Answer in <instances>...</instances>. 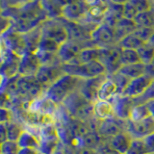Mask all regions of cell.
<instances>
[{"mask_svg":"<svg viewBox=\"0 0 154 154\" xmlns=\"http://www.w3.org/2000/svg\"><path fill=\"white\" fill-rule=\"evenodd\" d=\"M2 14L12 21L11 28L17 33L26 34L48 19L42 0H31L22 7L6 8Z\"/></svg>","mask_w":154,"mask_h":154,"instance_id":"cell-1","label":"cell"},{"mask_svg":"<svg viewBox=\"0 0 154 154\" xmlns=\"http://www.w3.org/2000/svg\"><path fill=\"white\" fill-rule=\"evenodd\" d=\"M67 114L82 122H91L96 119L94 115V103L87 99L79 90L70 94L62 103Z\"/></svg>","mask_w":154,"mask_h":154,"instance_id":"cell-2","label":"cell"},{"mask_svg":"<svg viewBox=\"0 0 154 154\" xmlns=\"http://www.w3.org/2000/svg\"><path fill=\"white\" fill-rule=\"evenodd\" d=\"M83 80L79 77L65 73L45 91V96L56 105L62 104L66 98L79 90Z\"/></svg>","mask_w":154,"mask_h":154,"instance_id":"cell-3","label":"cell"},{"mask_svg":"<svg viewBox=\"0 0 154 154\" xmlns=\"http://www.w3.org/2000/svg\"><path fill=\"white\" fill-rule=\"evenodd\" d=\"M17 96L22 100V102L32 103L38 98L42 94H45V90L38 83L35 76H20L18 75L17 80Z\"/></svg>","mask_w":154,"mask_h":154,"instance_id":"cell-4","label":"cell"},{"mask_svg":"<svg viewBox=\"0 0 154 154\" xmlns=\"http://www.w3.org/2000/svg\"><path fill=\"white\" fill-rule=\"evenodd\" d=\"M63 69L65 73L79 77L81 79H90L106 74L105 67L98 61L83 64H63Z\"/></svg>","mask_w":154,"mask_h":154,"instance_id":"cell-5","label":"cell"},{"mask_svg":"<svg viewBox=\"0 0 154 154\" xmlns=\"http://www.w3.org/2000/svg\"><path fill=\"white\" fill-rule=\"evenodd\" d=\"M91 42L94 46L104 48L118 45L119 40L115 28L108 23L102 22L91 32Z\"/></svg>","mask_w":154,"mask_h":154,"instance_id":"cell-6","label":"cell"},{"mask_svg":"<svg viewBox=\"0 0 154 154\" xmlns=\"http://www.w3.org/2000/svg\"><path fill=\"white\" fill-rule=\"evenodd\" d=\"M42 37L48 38L62 45L69 40V33L60 17L48 18L41 24Z\"/></svg>","mask_w":154,"mask_h":154,"instance_id":"cell-7","label":"cell"},{"mask_svg":"<svg viewBox=\"0 0 154 154\" xmlns=\"http://www.w3.org/2000/svg\"><path fill=\"white\" fill-rule=\"evenodd\" d=\"M126 120L120 119L116 116L104 119H97L96 131L99 134L102 142H108L119 133L125 130Z\"/></svg>","mask_w":154,"mask_h":154,"instance_id":"cell-8","label":"cell"},{"mask_svg":"<svg viewBox=\"0 0 154 154\" xmlns=\"http://www.w3.org/2000/svg\"><path fill=\"white\" fill-rule=\"evenodd\" d=\"M65 74L62 63L52 65H42L35 77L45 91Z\"/></svg>","mask_w":154,"mask_h":154,"instance_id":"cell-9","label":"cell"},{"mask_svg":"<svg viewBox=\"0 0 154 154\" xmlns=\"http://www.w3.org/2000/svg\"><path fill=\"white\" fill-rule=\"evenodd\" d=\"M125 130L133 139H146L154 133V118L151 116L140 120H126Z\"/></svg>","mask_w":154,"mask_h":154,"instance_id":"cell-10","label":"cell"},{"mask_svg":"<svg viewBox=\"0 0 154 154\" xmlns=\"http://www.w3.org/2000/svg\"><path fill=\"white\" fill-rule=\"evenodd\" d=\"M98 62L103 65L106 74L112 75L122 67L120 63V47L119 45L101 48Z\"/></svg>","mask_w":154,"mask_h":154,"instance_id":"cell-11","label":"cell"},{"mask_svg":"<svg viewBox=\"0 0 154 154\" xmlns=\"http://www.w3.org/2000/svg\"><path fill=\"white\" fill-rule=\"evenodd\" d=\"M0 38L5 47L16 55L21 57L24 53L27 52V46L23 34L17 33L10 28L7 32L0 36Z\"/></svg>","mask_w":154,"mask_h":154,"instance_id":"cell-12","label":"cell"},{"mask_svg":"<svg viewBox=\"0 0 154 154\" xmlns=\"http://www.w3.org/2000/svg\"><path fill=\"white\" fill-rule=\"evenodd\" d=\"M93 45V43L89 42H81L73 40H67L60 46V49L58 51V58H59L62 64H69L78 57L82 49Z\"/></svg>","mask_w":154,"mask_h":154,"instance_id":"cell-13","label":"cell"},{"mask_svg":"<svg viewBox=\"0 0 154 154\" xmlns=\"http://www.w3.org/2000/svg\"><path fill=\"white\" fill-rule=\"evenodd\" d=\"M89 8L90 5L86 0H76L62 10L60 17L71 22H81L85 19Z\"/></svg>","mask_w":154,"mask_h":154,"instance_id":"cell-14","label":"cell"},{"mask_svg":"<svg viewBox=\"0 0 154 154\" xmlns=\"http://www.w3.org/2000/svg\"><path fill=\"white\" fill-rule=\"evenodd\" d=\"M110 102L112 103L115 116L123 120H128L130 119L134 107L137 105L135 98L128 97L122 94L117 95Z\"/></svg>","mask_w":154,"mask_h":154,"instance_id":"cell-15","label":"cell"},{"mask_svg":"<svg viewBox=\"0 0 154 154\" xmlns=\"http://www.w3.org/2000/svg\"><path fill=\"white\" fill-rule=\"evenodd\" d=\"M108 78L107 74H103L90 79H84L79 88V91L87 99L91 102H96L98 100V91L101 86Z\"/></svg>","mask_w":154,"mask_h":154,"instance_id":"cell-16","label":"cell"},{"mask_svg":"<svg viewBox=\"0 0 154 154\" xmlns=\"http://www.w3.org/2000/svg\"><path fill=\"white\" fill-rule=\"evenodd\" d=\"M152 80L153 79L151 77H149L146 74H144L141 77H138V78L130 80L122 94L128 96V97H132V98L141 97V96L146 91L148 87L150 86Z\"/></svg>","mask_w":154,"mask_h":154,"instance_id":"cell-17","label":"cell"},{"mask_svg":"<svg viewBox=\"0 0 154 154\" xmlns=\"http://www.w3.org/2000/svg\"><path fill=\"white\" fill-rule=\"evenodd\" d=\"M42 64L35 52L27 51L20 57L18 67V75L35 76Z\"/></svg>","mask_w":154,"mask_h":154,"instance_id":"cell-18","label":"cell"},{"mask_svg":"<svg viewBox=\"0 0 154 154\" xmlns=\"http://www.w3.org/2000/svg\"><path fill=\"white\" fill-rule=\"evenodd\" d=\"M19 62H20V57L8 50L2 57V62L0 65V75L5 79H10L18 75Z\"/></svg>","mask_w":154,"mask_h":154,"instance_id":"cell-19","label":"cell"},{"mask_svg":"<svg viewBox=\"0 0 154 154\" xmlns=\"http://www.w3.org/2000/svg\"><path fill=\"white\" fill-rule=\"evenodd\" d=\"M150 0H128L122 6V17L133 20L139 14L151 10Z\"/></svg>","mask_w":154,"mask_h":154,"instance_id":"cell-20","label":"cell"},{"mask_svg":"<svg viewBox=\"0 0 154 154\" xmlns=\"http://www.w3.org/2000/svg\"><path fill=\"white\" fill-rule=\"evenodd\" d=\"M132 141H133V138L130 136V134L126 130H124V131L116 135V136L113 137L110 141L105 142V143H108V144L111 147L116 149V150L119 151L120 154H127Z\"/></svg>","mask_w":154,"mask_h":154,"instance_id":"cell-21","label":"cell"},{"mask_svg":"<svg viewBox=\"0 0 154 154\" xmlns=\"http://www.w3.org/2000/svg\"><path fill=\"white\" fill-rule=\"evenodd\" d=\"M101 47L97 46H88L82 49L80 54L76 59L69 63V64H83V63H90L94 61H98L100 56Z\"/></svg>","mask_w":154,"mask_h":154,"instance_id":"cell-22","label":"cell"},{"mask_svg":"<svg viewBox=\"0 0 154 154\" xmlns=\"http://www.w3.org/2000/svg\"><path fill=\"white\" fill-rule=\"evenodd\" d=\"M118 72L124 75L125 77H127L128 79L132 80L146 74V65L143 64L142 62H140L136 63V64L122 66Z\"/></svg>","mask_w":154,"mask_h":154,"instance_id":"cell-23","label":"cell"},{"mask_svg":"<svg viewBox=\"0 0 154 154\" xmlns=\"http://www.w3.org/2000/svg\"><path fill=\"white\" fill-rule=\"evenodd\" d=\"M119 94V90L117 88V86H116V84L110 79V77L108 76V78L106 79V81L102 84L101 88L99 89L98 100L111 101Z\"/></svg>","mask_w":154,"mask_h":154,"instance_id":"cell-24","label":"cell"},{"mask_svg":"<svg viewBox=\"0 0 154 154\" xmlns=\"http://www.w3.org/2000/svg\"><path fill=\"white\" fill-rule=\"evenodd\" d=\"M94 115L96 119H104L114 117V109L110 101L97 100L94 102Z\"/></svg>","mask_w":154,"mask_h":154,"instance_id":"cell-25","label":"cell"},{"mask_svg":"<svg viewBox=\"0 0 154 154\" xmlns=\"http://www.w3.org/2000/svg\"><path fill=\"white\" fill-rule=\"evenodd\" d=\"M17 144L19 148H32L38 150L40 147V140L33 133L29 131H24L17 140Z\"/></svg>","mask_w":154,"mask_h":154,"instance_id":"cell-26","label":"cell"},{"mask_svg":"<svg viewBox=\"0 0 154 154\" xmlns=\"http://www.w3.org/2000/svg\"><path fill=\"white\" fill-rule=\"evenodd\" d=\"M133 21L136 28H154V13L152 9L139 14L134 17Z\"/></svg>","mask_w":154,"mask_h":154,"instance_id":"cell-27","label":"cell"},{"mask_svg":"<svg viewBox=\"0 0 154 154\" xmlns=\"http://www.w3.org/2000/svg\"><path fill=\"white\" fill-rule=\"evenodd\" d=\"M143 42L141 38H138L135 34L132 32L128 34V35L124 36L122 40H120L118 43V45L120 48H128V49H135V50H138L140 47H141Z\"/></svg>","mask_w":154,"mask_h":154,"instance_id":"cell-28","label":"cell"},{"mask_svg":"<svg viewBox=\"0 0 154 154\" xmlns=\"http://www.w3.org/2000/svg\"><path fill=\"white\" fill-rule=\"evenodd\" d=\"M60 46L61 45L59 43H57L53 40H50V38H48L42 37L40 42H38L37 51L50 53V54H58Z\"/></svg>","mask_w":154,"mask_h":154,"instance_id":"cell-29","label":"cell"},{"mask_svg":"<svg viewBox=\"0 0 154 154\" xmlns=\"http://www.w3.org/2000/svg\"><path fill=\"white\" fill-rule=\"evenodd\" d=\"M140 57L138 51L135 49H128V48H120V63L122 66L131 65L140 63Z\"/></svg>","mask_w":154,"mask_h":154,"instance_id":"cell-30","label":"cell"},{"mask_svg":"<svg viewBox=\"0 0 154 154\" xmlns=\"http://www.w3.org/2000/svg\"><path fill=\"white\" fill-rule=\"evenodd\" d=\"M137 51L140 57V60L144 65H148L154 58V46L149 45L148 42L143 43Z\"/></svg>","mask_w":154,"mask_h":154,"instance_id":"cell-31","label":"cell"},{"mask_svg":"<svg viewBox=\"0 0 154 154\" xmlns=\"http://www.w3.org/2000/svg\"><path fill=\"white\" fill-rule=\"evenodd\" d=\"M23 131H24L23 128L19 124L12 122V120L7 122V132H8L9 141L17 142V140L19 139Z\"/></svg>","mask_w":154,"mask_h":154,"instance_id":"cell-32","label":"cell"},{"mask_svg":"<svg viewBox=\"0 0 154 154\" xmlns=\"http://www.w3.org/2000/svg\"><path fill=\"white\" fill-rule=\"evenodd\" d=\"M148 149L143 139H133L127 154H146Z\"/></svg>","mask_w":154,"mask_h":154,"instance_id":"cell-33","label":"cell"},{"mask_svg":"<svg viewBox=\"0 0 154 154\" xmlns=\"http://www.w3.org/2000/svg\"><path fill=\"white\" fill-rule=\"evenodd\" d=\"M148 116H150V114H149L146 103H140L134 107V109L132 111V114H131V117H130L129 119L130 120H140L142 119L148 117Z\"/></svg>","mask_w":154,"mask_h":154,"instance_id":"cell-34","label":"cell"},{"mask_svg":"<svg viewBox=\"0 0 154 154\" xmlns=\"http://www.w3.org/2000/svg\"><path fill=\"white\" fill-rule=\"evenodd\" d=\"M108 76L110 77V79L116 84V86H117L119 94H122L123 93L124 89L126 88L127 84L129 83L130 79H128L127 77H125L124 75L120 74L119 72H116V73H114L112 75H108Z\"/></svg>","mask_w":154,"mask_h":154,"instance_id":"cell-35","label":"cell"},{"mask_svg":"<svg viewBox=\"0 0 154 154\" xmlns=\"http://www.w3.org/2000/svg\"><path fill=\"white\" fill-rule=\"evenodd\" d=\"M19 146L17 142H13L7 140L1 143V154H18Z\"/></svg>","mask_w":154,"mask_h":154,"instance_id":"cell-36","label":"cell"},{"mask_svg":"<svg viewBox=\"0 0 154 154\" xmlns=\"http://www.w3.org/2000/svg\"><path fill=\"white\" fill-rule=\"evenodd\" d=\"M154 32V28H136L134 30V34L140 38L143 42H147Z\"/></svg>","mask_w":154,"mask_h":154,"instance_id":"cell-37","label":"cell"},{"mask_svg":"<svg viewBox=\"0 0 154 154\" xmlns=\"http://www.w3.org/2000/svg\"><path fill=\"white\" fill-rule=\"evenodd\" d=\"M137 104L140 103H146L149 100H154V79L152 80L150 86L148 87V89L146 90V91L144 93L141 97L139 98H135Z\"/></svg>","mask_w":154,"mask_h":154,"instance_id":"cell-38","label":"cell"},{"mask_svg":"<svg viewBox=\"0 0 154 154\" xmlns=\"http://www.w3.org/2000/svg\"><path fill=\"white\" fill-rule=\"evenodd\" d=\"M31 0H3L2 3H5V8H19L24 6L25 4H27L28 2H30ZM3 9V6H2ZM3 9V10H4Z\"/></svg>","mask_w":154,"mask_h":154,"instance_id":"cell-39","label":"cell"},{"mask_svg":"<svg viewBox=\"0 0 154 154\" xmlns=\"http://www.w3.org/2000/svg\"><path fill=\"white\" fill-rule=\"evenodd\" d=\"M96 153L97 154H120L119 151H117L113 147H111L108 143L103 142L101 146L96 149Z\"/></svg>","mask_w":154,"mask_h":154,"instance_id":"cell-40","label":"cell"},{"mask_svg":"<svg viewBox=\"0 0 154 154\" xmlns=\"http://www.w3.org/2000/svg\"><path fill=\"white\" fill-rule=\"evenodd\" d=\"M11 120L12 115L9 108H0V123H7Z\"/></svg>","mask_w":154,"mask_h":154,"instance_id":"cell-41","label":"cell"},{"mask_svg":"<svg viewBox=\"0 0 154 154\" xmlns=\"http://www.w3.org/2000/svg\"><path fill=\"white\" fill-rule=\"evenodd\" d=\"M8 140L7 123H0V143L6 142Z\"/></svg>","mask_w":154,"mask_h":154,"instance_id":"cell-42","label":"cell"},{"mask_svg":"<svg viewBox=\"0 0 154 154\" xmlns=\"http://www.w3.org/2000/svg\"><path fill=\"white\" fill-rule=\"evenodd\" d=\"M10 97L5 91H0V108H8Z\"/></svg>","mask_w":154,"mask_h":154,"instance_id":"cell-43","label":"cell"},{"mask_svg":"<svg viewBox=\"0 0 154 154\" xmlns=\"http://www.w3.org/2000/svg\"><path fill=\"white\" fill-rule=\"evenodd\" d=\"M143 140H144V142H146V144L147 146L148 151L154 153V133H152L151 135H149L148 137H146V139H143Z\"/></svg>","mask_w":154,"mask_h":154,"instance_id":"cell-44","label":"cell"},{"mask_svg":"<svg viewBox=\"0 0 154 154\" xmlns=\"http://www.w3.org/2000/svg\"><path fill=\"white\" fill-rule=\"evenodd\" d=\"M146 74L154 79V58L148 65H146Z\"/></svg>","mask_w":154,"mask_h":154,"instance_id":"cell-45","label":"cell"},{"mask_svg":"<svg viewBox=\"0 0 154 154\" xmlns=\"http://www.w3.org/2000/svg\"><path fill=\"white\" fill-rule=\"evenodd\" d=\"M18 154H38V150L32 148H19Z\"/></svg>","mask_w":154,"mask_h":154,"instance_id":"cell-46","label":"cell"},{"mask_svg":"<svg viewBox=\"0 0 154 154\" xmlns=\"http://www.w3.org/2000/svg\"><path fill=\"white\" fill-rule=\"evenodd\" d=\"M147 105V108L149 111V114H150L151 117L154 118V100H149L147 102H146Z\"/></svg>","mask_w":154,"mask_h":154,"instance_id":"cell-47","label":"cell"},{"mask_svg":"<svg viewBox=\"0 0 154 154\" xmlns=\"http://www.w3.org/2000/svg\"><path fill=\"white\" fill-rule=\"evenodd\" d=\"M110 1L112 3H114V4L119 5V6H123V5L126 3L128 0H110Z\"/></svg>","mask_w":154,"mask_h":154,"instance_id":"cell-48","label":"cell"},{"mask_svg":"<svg viewBox=\"0 0 154 154\" xmlns=\"http://www.w3.org/2000/svg\"><path fill=\"white\" fill-rule=\"evenodd\" d=\"M147 42L149 43V45H151L152 46H154V32H153L152 36L150 37V38H149V41Z\"/></svg>","mask_w":154,"mask_h":154,"instance_id":"cell-49","label":"cell"},{"mask_svg":"<svg viewBox=\"0 0 154 154\" xmlns=\"http://www.w3.org/2000/svg\"><path fill=\"white\" fill-rule=\"evenodd\" d=\"M2 0H0V14L2 13Z\"/></svg>","mask_w":154,"mask_h":154,"instance_id":"cell-50","label":"cell"},{"mask_svg":"<svg viewBox=\"0 0 154 154\" xmlns=\"http://www.w3.org/2000/svg\"><path fill=\"white\" fill-rule=\"evenodd\" d=\"M55 154H66V153H65L64 151H60L59 149H58V151H57V152H56Z\"/></svg>","mask_w":154,"mask_h":154,"instance_id":"cell-51","label":"cell"},{"mask_svg":"<svg viewBox=\"0 0 154 154\" xmlns=\"http://www.w3.org/2000/svg\"><path fill=\"white\" fill-rule=\"evenodd\" d=\"M86 1L88 2V3H90V2H91V1H93V0H86Z\"/></svg>","mask_w":154,"mask_h":154,"instance_id":"cell-52","label":"cell"},{"mask_svg":"<svg viewBox=\"0 0 154 154\" xmlns=\"http://www.w3.org/2000/svg\"><path fill=\"white\" fill-rule=\"evenodd\" d=\"M0 154H1V143H0Z\"/></svg>","mask_w":154,"mask_h":154,"instance_id":"cell-53","label":"cell"},{"mask_svg":"<svg viewBox=\"0 0 154 154\" xmlns=\"http://www.w3.org/2000/svg\"><path fill=\"white\" fill-rule=\"evenodd\" d=\"M146 154H154L153 152H148V153H146Z\"/></svg>","mask_w":154,"mask_h":154,"instance_id":"cell-54","label":"cell"},{"mask_svg":"<svg viewBox=\"0 0 154 154\" xmlns=\"http://www.w3.org/2000/svg\"><path fill=\"white\" fill-rule=\"evenodd\" d=\"M152 9V11H153V13H154V8H151Z\"/></svg>","mask_w":154,"mask_h":154,"instance_id":"cell-55","label":"cell"},{"mask_svg":"<svg viewBox=\"0 0 154 154\" xmlns=\"http://www.w3.org/2000/svg\"><path fill=\"white\" fill-rule=\"evenodd\" d=\"M38 154H42V153H41V152H38Z\"/></svg>","mask_w":154,"mask_h":154,"instance_id":"cell-56","label":"cell"},{"mask_svg":"<svg viewBox=\"0 0 154 154\" xmlns=\"http://www.w3.org/2000/svg\"><path fill=\"white\" fill-rule=\"evenodd\" d=\"M96 154H97V153H96Z\"/></svg>","mask_w":154,"mask_h":154,"instance_id":"cell-57","label":"cell"}]
</instances>
